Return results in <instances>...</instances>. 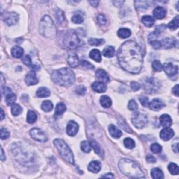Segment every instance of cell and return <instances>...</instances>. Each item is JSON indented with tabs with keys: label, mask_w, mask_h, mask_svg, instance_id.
I'll use <instances>...</instances> for the list:
<instances>
[{
	"label": "cell",
	"mask_w": 179,
	"mask_h": 179,
	"mask_svg": "<svg viewBox=\"0 0 179 179\" xmlns=\"http://www.w3.org/2000/svg\"><path fill=\"white\" fill-rule=\"evenodd\" d=\"M120 65L126 72L138 74L142 68L143 55L140 46L134 41H127L117 54Z\"/></svg>",
	"instance_id": "obj_1"
},
{
	"label": "cell",
	"mask_w": 179,
	"mask_h": 179,
	"mask_svg": "<svg viewBox=\"0 0 179 179\" xmlns=\"http://www.w3.org/2000/svg\"><path fill=\"white\" fill-rule=\"evenodd\" d=\"M22 143H16L12 146V153L20 163L29 165L34 161V152Z\"/></svg>",
	"instance_id": "obj_2"
},
{
	"label": "cell",
	"mask_w": 179,
	"mask_h": 179,
	"mask_svg": "<svg viewBox=\"0 0 179 179\" xmlns=\"http://www.w3.org/2000/svg\"><path fill=\"white\" fill-rule=\"evenodd\" d=\"M118 166L122 174L132 178H143L144 174L140 166L132 160L129 159L120 160Z\"/></svg>",
	"instance_id": "obj_3"
},
{
	"label": "cell",
	"mask_w": 179,
	"mask_h": 179,
	"mask_svg": "<svg viewBox=\"0 0 179 179\" xmlns=\"http://www.w3.org/2000/svg\"><path fill=\"white\" fill-rule=\"evenodd\" d=\"M52 79L57 84L64 87H69L75 82V75L70 69L62 68L54 71Z\"/></svg>",
	"instance_id": "obj_4"
},
{
	"label": "cell",
	"mask_w": 179,
	"mask_h": 179,
	"mask_svg": "<svg viewBox=\"0 0 179 179\" xmlns=\"http://www.w3.org/2000/svg\"><path fill=\"white\" fill-rule=\"evenodd\" d=\"M39 32L47 38H53L56 35V27L53 20L48 16H44L39 23Z\"/></svg>",
	"instance_id": "obj_5"
},
{
	"label": "cell",
	"mask_w": 179,
	"mask_h": 179,
	"mask_svg": "<svg viewBox=\"0 0 179 179\" xmlns=\"http://www.w3.org/2000/svg\"><path fill=\"white\" fill-rule=\"evenodd\" d=\"M54 144H55L58 151H59L60 155L62 156V157L66 162L70 164L74 163V158L73 153L71 151L69 147L68 146V145L63 140L59 139H55L54 140Z\"/></svg>",
	"instance_id": "obj_6"
},
{
	"label": "cell",
	"mask_w": 179,
	"mask_h": 179,
	"mask_svg": "<svg viewBox=\"0 0 179 179\" xmlns=\"http://www.w3.org/2000/svg\"><path fill=\"white\" fill-rule=\"evenodd\" d=\"M79 38L74 31L69 30L66 33L64 38V44L69 49H75L78 46Z\"/></svg>",
	"instance_id": "obj_7"
},
{
	"label": "cell",
	"mask_w": 179,
	"mask_h": 179,
	"mask_svg": "<svg viewBox=\"0 0 179 179\" xmlns=\"http://www.w3.org/2000/svg\"><path fill=\"white\" fill-rule=\"evenodd\" d=\"M132 122L135 128L142 129L146 125L148 122L147 116L140 112H135L132 118Z\"/></svg>",
	"instance_id": "obj_8"
},
{
	"label": "cell",
	"mask_w": 179,
	"mask_h": 179,
	"mask_svg": "<svg viewBox=\"0 0 179 179\" xmlns=\"http://www.w3.org/2000/svg\"><path fill=\"white\" fill-rule=\"evenodd\" d=\"M143 85L145 92L148 93H154L159 89L160 83L155 78L149 77L145 79Z\"/></svg>",
	"instance_id": "obj_9"
},
{
	"label": "cell",
	"mask_w": 179,
	"mask_h": 179,
	"mask_svg": "<svg viewBox=\"0 0 179 179\" xmlns=\"http://www.w3.org/2000/svg\"><path fill=\"white\" fill-rule=\"evenodd\" d=\"M30 136L34 140L39 142H45L48 140V137L45 133L38 128L32 129L30 130Z\"/></svg>",
	"instance_id": "obj_10"
},
{
	"label": "cell",
	"mask_w": 179,
	"mask_h": 179,
	"mask_svg": "<svg viewBox=\"0 0 179 179\" xmlns=\"http://www.w3.org/2000/svg\"><path fill=\"white\" fill-rule=\"evenodd\" d=\"M19 19L18 14L15 12H9V13H5L4 16V21L7 23L8 25H13L16 24Z\"/></svg>",
	"instance_id": "obj_11"
},
{
	"label": "cell",
	"mask_w": 179,
	"mask_h": 179,
	"mask_svg": "<svg viewBox=\"0 0 179 179\" xmlns=\"http://www.w3.org/2000/svg\"><path fill=\"white\" fill-rule=\"evenodd\" d=\"M162 69H164V72L168 76H173L174 75L177 74L178 71V66L174 65L172 63H165L162 66Z\"/></svg>",
	"instance_id": "obj_12"
},
{
	"label": "cell",
	"mask_w": 179,
	"mask_h": 179,
	"mask_svg": "<svg viewBox=\"0 0 179 179\" xmlns=\"http://www.w3.org/2000/svg\"><path fill=\"white\" fill-rule=\"evenodd\" d=\"M78 131V125L75 121L71 120L66 125V133L69 136H74Z\"/></svg>",
	"instance_id": "obj_13"
},
{
	"label": "cell",
	"mask_w": 179,
	"mask_h": 179,
	"mask_svg": "<svg viewBox=\"0 0 179 179\" xmlns=\"http://www.w3.org/2000/svg\"><path fill=\"white\" fill-rule=\"evenodd\" d=\"M160 138L164 141H169L174 136V132L172 129L169 128H165L160 132Z\"/></svg>",
	"instance_id": "obj_14"
},
{
	"label": "cell",
	"mask_w": 179,
	"mask_h": 179,
	"mask_svg": "<svg viewBox=\"0 0 179 179\" xmlns=\"http://www.w3.org/2000/svg\"><path fill=\"white\" fill-rule=\"evenodd\" d=\"M92 88L95 92L102 93L107 91V87L104 83L101 82V81H95L92 84Z\"/></svg>",
	"instance_id": "obj_15"
},
{
	"label": "cell",
	"mask_w": 179,
	"mask_h": 179,
	"mask_svg": "<svg viewBox=\"0 0 179 179\" xmlns=\"http://www.w3.org/2000/svg\"><path fill=\"white\" fill-rule=\"evenodd\" d=\"M160 47L163 48L168 49L174 47L176 43V40L172 38H164L162 41H160Z\"/></svg>",
	"instance_id": "obj_16"
},
{
	"label": "cell",
	"mask_w": 179,
	"mask_h": 179,
	"mask_svg": "<svg viewBox=\"0 0 179 179\" xmlns=\"http://www.w3.org/2000/svg\"><path fill=\"white\" fill-rule=\"evenodd\" d=\"M150 109L153 111H159L162 107H164V104L162 100L159 99H154L151 101V103L148 104Z\"/></svg>",
	"instance_id": "obj_17"
},
{
	"label": "cell",
	"mask_w": 179,
	"mask_h": 179,
	"mask_svg": "<svg viewBox=\"0 0 179 179\" xmlns=\"http://www.w3.org/2000/svg\"><path fill=\"white\" fill-rule=\"evenodd\" d=\"M25 82L28 85H36L38 83L39 80L34 72H30L28 73V74H27L25 77Z\"/></svg>",
	"instance_id": "obj_18"
},
{
	"label": "cell",
	"mask_w": 179,
	"mask_h": 179,
	"mask_svg": "<svg viewBox=\"0 0 179 179\" xmlns=\"http://www.w3.org/2000/svg\"><path fill=\"white\" fill-rule=\"evenodd\" d=\"M67 62L72 67H74V68L77 67L79 64L78 56L77 55V54L75 53H72L69 54L67 58Z\"/></svg>",
	"instance_id": "obj_19"
},
{
	"label": "cell",
	"mask_w": 179,
	"mask_h": 179,
	"mask_svg": "<svg viewBox=\"0 0 179 179\" xmlns=\"http://www.w3.org/2000/svg\"><path fill=\"white\" fill-rule=\"evenodd\" d=\"M160 121L161 125L164 128H169L172 125V118L167 114H164V115L160 116Z\"/></svg>",
	"instance_id": "obj_20"
},
{
	"label": "cell",
	"mask_w": 179,
	"mask_h": 179,
	"mask_svg": "<svg viewBox=\"0 0 179 179\" xmlns=\"http://www.w3.org/2000/svg\"><path fill=\"white\" fill-rule=\"evenodd\" d=\"M166 14V11L165 9H164V8L162 7H156L153 11V15L157 19H162V18L165 17Z\"/></svg>",
	"instance_id": "obj_21"
},
{
	"label": "cell",
	"mask_w": 179,
	"mask_h": 179,
	"mask_svg": "<svg viewBox=\"0 0 179 179\" xmlns=\"http://www.w3.org/2000/svg\"><path fill=\"white\" fill-rule=\"evenodd\" d=\"M101 168V164L99 161H92L88 165V170L92 173H98Z\"/></svg>",
	"instance_id": "obj_22"
},
{
	"label": "cell",
	"mask_w": 179,
	"mask_h": 179,
	"mask_svg": "<svg viewBox=\"0 0 179 179\" xmlns=\"http://www.w3.org/2000/svg\"><path fill=\"white\" fill-rule=\"evenodd\" d=\"M109 131L110 132V134L116 139L120 138V137L122 136L121 131L118 130V129L116 128L115 125H110L109 126Z\"/></svg>",
	"instance_id": "obj_23"
},
{
	"label": "cell",
	"mask_w": 179,
	"mask_h": 179,
	"mask_svg": "<svg viewBox=\"0 0 179 179\" xmlns=\"http://www.w3.org/2000/svg\"><path fill=\"white\" fill-rule=\"evenodd\" d=\"M24 54V51L22 48L18 45H16L11 49V55L15 58H20Z\"/></svg>",
	"instance_id": "obj_24"
},
{
	"label": "cell",
	"mask_w": 179,
	"mask_h": 179,
	"mask_svg": "<svg viewBox=\"0 0 179 179\" xmlns=\"http://www.w3.org/2000/svg\"><path fill=\"white\" fill-rule=\"evenodd\" d=\"M36 95L37 97H40V98H43V97H49L50 95H51V92H50L49 90L46 88V87H41L37 90Z\"/></svg>",
	"instance_id": "obj_25"
},
{
	"label": "cell",
	"mask_w": 179,
	"mask_h": 179,
	"mask_svg": "<svg viewBox=\"0 0 179 179\" xmlns=\"http://www.w3.org/2000/svg\"><path fill=\"white\" fill-rule=\"evenodd\" d=\"M96 76L99 79H100L101 81H103V82L107 83L109 81V75L107 74V73L104 70L101 69H99L97 71Z\"/></svg>",
	"instance_id": "obj_26"
},
{
	"label": "cell",
	"mask_w": 179,
	"mask_h": 179,
	"mask_svg": "<svg viewBox=\"0 0 179 179\" xmlns=\"http://www.w3.org/2000/svg\"><path fill=\"white\" fill-rule=\"evenodd\" d=\"M90 143L91 146H92V148L95 150V153L98 154L99 156H101V157H104V151L103 150L101 149L100 145H99V143H97V141H95V140H92V139L90 141Z\"/></svg>",
	"instance_id": "obj_27"
},
{
	"label": "cell",
	"mask_w": 179,
	"mask_h": 179,
	"mask_svg": "<svg viewBox=\"0 0 179 179\" xmlns=\"http://www.w3.org/2000/svg\"><path fill=\"white\" fill-rule=\"evenodd\" d=\"M141 22L145 26L151 28L155 23V19L151 16H144L141 19Z\"/></svg>",
	"instance_id": "obj_28"
},
{
	"label": "cell",
	"mask_w": 179,
	"mask_h": 179,
	"mask_svg": "<svg viewBox=\"0 0 179 179\" xmlns=\"http://www.w3.org/2000/svg\"><path fill=\"white\" fill-rule=\"evenodd\" d=\"M152 178L154 179H162L164 178V174L159 168H153L151 170Z\"/></svg>",
	"instance_id": "obj_29"
},
{
	"label": "cell",
	"mask_w": 179,
	"mask_h": 179,
	"mask_svg": "<svg viewBox=\"0 0 179 179\" xmlns=\"http://www.w3.org/2000/svg\"><path fill=\"white\" fill-rule=\"evenodd\" d=\"M90 57L97 62H101V53L99 52V50L97 49L92 50V51H90Z\"/></svg>",
	"instance_id": "obj_30"
},
{
	"label": "cell",
	"mask_w": 179,
	"mask_h": 179,
	"mask_svg": "<svg viewBox=\"0 0 179 179\" xmlns=\"http://www.w3.org/2000/svg\"><path fill=\"white\" fill-rule=\"evenodd\" d=\"M100 104L104 108H109L112 104L111 99L107 95H103L100 98Z\"/></svg>",
	"instance_id": "obj_31"
},
{
	"label": "cell",
	"mask_w": 179,
	"mask_h": 179,
	"mask_svg": "<svg viewBox=\"0 0 179 179\" xmlns=\"http://www.w3.org/2000/svg\"><path fill=\"white\" fill-rule=\"evenodd\" d=\"M118 35L120 38L122 39H126L130 37L131 35V31L129 29L127 28H121L118 30Z\"/></svg>",
	"instance_id": "obj_32"
},
{
	"label": "cell",
	"mask_w": 179,
	"mask_h": 179,
	"mask_svg": "<svg viewBox=\"0 0 179 179\" xmlns=\"http://www.w3.org/2000/svg\"><path fill=\"white\" fill-rule=\"evenodd\" d=\"M135 4H136V7L137 10L139 11H144V10L147 9V8L148 7V1H135Z\"/></svg>",
	"instance_id": "obj_33"
},
{
	"label": "cell",
	"mask_w": 179,
	"mask_h": 179,
	"mask_svg": "<svg viewBox=\"0 0 179 179\" xmlns=\"http://www.w3.org/2000/svg\"><path fill=\"white\" fill-rule=\"evenodd\" d=\"M41 109H43V111L45 112H49L52 111V109H53V103L49 100H45L43 101L42 104H41Z\"/></svg>",
	"instance_id": "obj_34"
},
{
	"label": "cell",
	"mask_w": 179,
	"mask_h": 179,
	"mask_svg": "<svg viewBox=\"0 0 179 179\" xmlns=\"http://www.w3.org/2000/svg\"><path fill=\"white\" fill-rule=\"evenodd\" d=\"M37 116L36 113L33 111H29L28 112V115H27V121L28 123L32 124L37 120Z\"/></svg>",
	"instance_id": "obj_35"
},
{
	"label": "cell",
	"mask_w": 179,
	"mask_h": 179,
	"mask_svg": "<svg viewBox=\"0 0 179 179\" xmlns=\"http://www.w3.org/2000/svg\"><path fill=\"white\" fill-rule=\"evenodd\" d=\"M114 54H115V48L113 46H108L103 51V55L106 57H112Z\"/></svg>",
	"instance_id": "obj_36"
},
{
	"label": "cell",
	"mask_w": 179,
	"mask_h": 179,
	"mask_svg": "<svg viewBox=\"0 0 179 179\" xmlns=\"http://www.w3.org/2000/svg\"><path fill=\"white\" fill-rule=\"evenodd\" d=\"M16 100V95L13 92H9L6 95V102L7 105H11Z\"/></svg>",
	"instance_id": "obj_37"
},
{
	"label": "cell",
	"mask_w": 179,
	"mask_h": 179,
	"mask_svg": "<svg viewBox=\"0 0 179 179\" xmlns=\"http://www.w3.org/2000/svg\"><path fill=\"white\" fill-rule=\"evenodd\" d=\"M66 106L63 103H59L56 106L55 108V115L60 116L64 113V112L66 111Z\"/></svg>",
	"instance_id": "obj_38"
},
{
	"label": "cell",
	"mask_w": 179,
	"mask_h": 179,
	"mask_svg": "<svg viewBox=\"0 0 179 179\" xmlns=\"http://www.w3.org/2000/svg\"><path fill=\"white\" fill-rule=\"evenodd\" d=\"M22 109L19 104H14L11 106V113L13 116H17L22 113Z\"/></svg>",
	"instance_id": "obj_39"
},
{
	"label": "cell",
	"mask_w": 179,
	"mask_h": 179,
	"mask_svg": "<svg viewBox=\"0 0 179 179\" xmlns=\"http://www.w3.org/2000/svg\"><path fill=\"white\" fill-rule=\"evenodd\" d=\"M81 150L86 153H90V152L91 151V149H92V146H91L90 143L87 141H84L81 142Z\"/></svg>",
	"instance_id": "obj_40"
},
{
	"label": "cell",
	"mask_w": 179,
	"mask_h": 179,
	"mask_svg": "<svg viewBox=\"0 0 179 179\" xmlns=\"http://www.w3.org/2000/svg\"><path fill=\"white\" fill-rule=\"evenodd\" d=\"M179 26V19L178 16H177L174 18V20H172L168 24L167 27L171 30H176L177 28H178Z\"/></svg>",
	"instance_id": "obj_41"
},
{
	"label": "cell",
	"mask_w": 179,
	"mask_h": 179,
	"mask_svg": "<svg viewBox=\"0 0 179 179\" xmlns=\"http://www.w3.org/2000/svg\"><path fill=\"white\" fill-rule=\"evenodd\" d=\"M104 42V41L102 39L91 38L88 40L89 44L92 45V46H99V45L103 44Z\"/></svg>",
	"instance_id": "obj_42"
},
{
	"label": "cell",
	"mask_w": 179,
	"mask_h": 179,
	"mask_svg": "<svg viewBox=\"0 0 179 179\" xmlns=\"http://www.w3.org/2000/svg\"><path fill=\"white\" fill-rule=\"evenodd\" d=\"M168 169L169 172L173 175H178L179 169L178 166L175 163H170L168 166Z\"/></svg>",
	"instance_id": "obj_43"
},
{
	"label": "cell",
	"mask_w": 179,
	"mask_h": 179,
	"mask_svg": "<svg viewBox=\"0 0 179 179\" xmlns=\"http://www.w3.org/2000/svg\"><path fill=\"white\" fill-rule=\"evenodd\" d=\"M55 18L58 23L62 24L64 20V15L63 11L60 9H57L55 11Z\"/></svg>",
	"instance_id": "obj_44"
},
{
	"label": "cell",
	"mask_w": 179,
	"mask_h": 179,
	"mask_svg": "<svg viewBox=\"0 0 179 179\" xmlns=\"http://www.w3.org/2000/svg\"><path fill=\"white\" fill-rule=\"evenodd\" d=\"M123 143H124L125 146L127 148H128V149H132L135 147L134 141L131 138H126L124 140Z\"/></svg>",
	"instance_id": "obj_45"
},
{
	"label": "cell",
	"mask_w": 179,
	"mask_h": 179,
	"mask_svg": "<svg viewBox=\"0 0 179 179\" xmlns=\"http://www.w3.org/2000/svg\"><path fill=\"white\" fill-rule=\"evenodd\" d=\"M72 20V22L75 24H81L83 22L84 18H83V17L81 15V14L76 13L75 15L73 16Z\"/></svg>",
	"instance_id": "obj_46"
},
{
	"label": "cell",
	"mask_w": 179,
	"mask_h": 179,
	"mask_svg": "<svg viewBox=\"0 0 179 179\" xmlns=\"http://www.w3.org/2000/svg\"><path fill=\"white\" fill-rule=\"evenodd\" d=\"M152 66L155 72H161L162 70V64L159 60H154L152 63Z\"/></svg>",
	"instance_id": "obj_47"
},
{
	"label": "cell",
	"mask_w": 179,
	"mask_h": 179,
	"mask_svg": "<svg viewBox=\"0 0 179 179\" xmlns=\"http://www.w3.org/2000/svg\"><path fill=\"white\" fill-rule=\"evenodd\" d=\"M162 146L160 144H158V143H153V144H152L151 146V151L153 152V153L156 154L160 153V152L162 151Z\"/></svg>",
	"instance_id": "obj_48"
},
{
	"label": "cell",
	"mask_w": 179,
	"mask_h": 179,
	"mask_svg": "<svg viewBox=\"0 0 179 179\" xmlns=\"http://www.w3.org/2000/svg\"><path fill=\"white\" fill-rule=\"evenodd\" d=\"M128 109L132 111H136L138 109V105L134 100H130L128 103Z\"/></svg>",
	"instance_id": "obj_49"
},
{
	"label": "cell",
	"mask_w": 179,
	"mask_h": 179,
	"mask_svg": "<svg viewBox=\"0 0 179 179\" xmlns=\"http://www.w3.org/2000/svg\"><path fill=\"white\" fill-rule=\"evenodd\" d=\"M81 65L83 68L86 69H94V66L91 63H90L89 62L86 61V60H82L81 62Z\"/></svg>",
	"instance_id": "obj_50"
},
{
	"label": "cell",
	"mask_w": 179,
	"mask_h": 179,
	"mask_svg": "<svg viewBox=\"0 0 179 179\" xmlns=\"http://www.w3.org/2000/svg\"><path fill=\"white\" fill-rule=\"evenodd\" d=\"M22 62L23 63L25 64L26 66H30L31 68L32 67V60H31L30 57L29 55H25L23 57H22Z\"/></svg>",
	"instance_id": "obj_51"
},
{
	"label": "cell",
	"mask_w": 179,
	"mask_h": 179,
	"mask_svg": "<svg viewBox=\"0 0 179 179\" xmlns=\"http://www.w3.org/2000/svg\"><path fill=\"white\" fill-rule=\"evenodd\" d=\"M10 134L7 129L1 128V140H4L9 137Z\"/></svg>",
	"instance_id": "obj_52"
},
{
	"label": "cell",
	"mask_w": 179,
	"mask_h": 179,
	"mask_svg": "<svg viewBox=\"0 0 179 179\" xmlns=\"http://www.w3.org/2000/svg\"><path fill=\"white\" fill-rule=\"evenodd\" d=\"M76 92L80 95H84L86 92V88L83 85H78L76 87Z\"/></svg>",
	"instance_id": "obj_53"
},
{
	"label": "cell",
	"mask_w": 179,
	"mask_h": 179,
	"mask_svg": "<svg viewBox=\"0 0 179 179\" xmlns=\"http://www.w3.org/2000/svg\"><path fill=\"white\" fill-rule=\"evenodd\" d=\"M97 22H98L99 24L101 25H105L107 22V18H106V16L103 15V14H100V15L97 16Z\"/></svg>",
	"instance_id": "obj_54"
},
{
	"label": "cell",
	"mask_w": 179,
	"mask_h": 179,
	"mask_svg": "<svg viewBox=\"0 0 179 179\" xmlns=\"http://www.w3.org/2000/svg\"><path fill=\"white\" fill-rule=\"evenodd\" d=\"M140 87H141V85L139 83L134 82V81H132V82L131 83V87H132V89L133 90H134V91L139 90V88H140Z\"/></svg>",
	"instance_id": "obj_55"
},
{
	"label": "cell",
	"mask_w": 179,
	"mask_h": 179,
	"mask_svg": "<svg viewBox=\"0 0 179 179\" xmlns=\"http://www.w3.org/2000/svg\"><path fill=\"white\" fill-rule=\"evenodd\" d=\"M140 101L141 103V104L144 107H148V99L146 97H142L140 98Z\"/></svg>",
	"instance_id": "obj_56"
},
{
	"label": "cell",
	"mask_w": 179,
	"mask_h": 179,
	"mask_svg": "<svg viewBox=\"0 0 179 179\" xmlns=\"http://www.w3.org/2000/svg\"><path fill=\"white\" fill-rule=\"evenodd\" d=\"M146 160L150 163H155L156 161L155 157L151 155H148L146 157Z\"/></svg>",
	"instance_id": "obj_57"
},
{
	"label": "cell",
	"mask_w": 179,
	"mask_h": 179,
	"mask_svg": "<svg viewBox=\"0 0 179 179\" xmlns=\"http://www.w3.org/2000/svg\"><path fill=\"white\" fill-rule=\"evenodd\" d=\"M88 3L93 7H98L99 1H89Z\"/></svg>",
	"instance_id": "obj_58"
},
{
	"label": "cell",
	"mask_w": 179,
	"mask_h": 179,
	"mask_svg": "<svg viewBox=\"0 0 179 179\" xmlns=\"http://www.w3.org/2000/svg\"><path fill=\"white\" fill-rule=\"evenodd\" d=\"M178 90H179V86L178 85H176V86L174 87V89H173V93L176 95V96L178 97Z\"/></svg>",
	"instance_id": "obj_59"
},
{
	"label": "cell",
	"mask_w": 179,
	"mask_h": 179,
	"mask_svg": "<svg viewBox=\"0 0 179 179\" xmlns=\"http://www.w3.org/2000/svg\"><path fill=\"white\" fill-rule=\"evenodd\" d=\"M1 161H4L6 160V155H4V150L2 147H1Z\"/></svg>",
	"instance_id": "obj_60"
},
{
	"label": "cell",
	"mask_w": 179,
	"mask_h": 179,
	"mask_svg": "<svg viewBox=\"0 0 179 179\" xmlns=\"http://www.w3.org/2000/svg\"><path fill=\"white\" fill-rule=\"evenodd\" d=\"M172 148L174 150V151L175 153H178V143H177L176 144H174L172 146Z\"/></svg>",
	"instance_id": "obj_61"
},
{
	"label": "cell",
	"mask_w": 179,
	"mask_h": 179,
	"mask_svg": "<svg viewBox=\"0 0 179 179\" xmlns=\"http://www.w3.org/2000/svg\"><path fill=\"white\" fill-rule=\"evenodd\" d=\"M102 178H114V176L113 174H111V173H109L108 174H106L104 176H101Z\"/></svg>",
	"instance_id": "obj_62"
},
{
	"label": "cell",
	"mask_w": 179,
	"mask_h": 179,
	"mask_svg": "<svg viewBox=\"0 0 179 179\" xmlns=\"http://www.w3.org/2000/svg\"><path fill=\"white\" fill-rule=\"evenodd\" d=\"M4 118V113L3 109H1V120H3Z\"/></svg>",
	"instance_id": "obj_63"
},
{
	"label": "cell",
	"mask_w": 179,
	"mask_h": 179,
	"mask_svg": "<svg viewBox=\"0 0 179 179\" xmlns=\"http://www.w3.org/2000/svg\"><path fill=\"white\" fill-rule=\"evenodd\" d=\"M1 87H2L4 83V76L2 74H1Z\"/></svg>",
	"instance_id": "obj_64"
}]
</instances>
